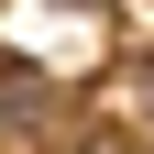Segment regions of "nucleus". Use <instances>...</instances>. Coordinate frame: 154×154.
I'll return each instance as SVG.
<instances>
[{
	"mask_svg": "<svg viewBox=\"0 0 154 154\" xmlns=\"http://www.w3.org/2000/svg\"><path fill=\"white\" fill-rule=\"evenodd\" d=\"M55 110H66V88L44 66H0V121H55Z\"/></svg>",
	"mask_w": 154,
	"mask_h": 154,
	"instance_id": "1",
	"label": "nucleus"
}]
</instances>
